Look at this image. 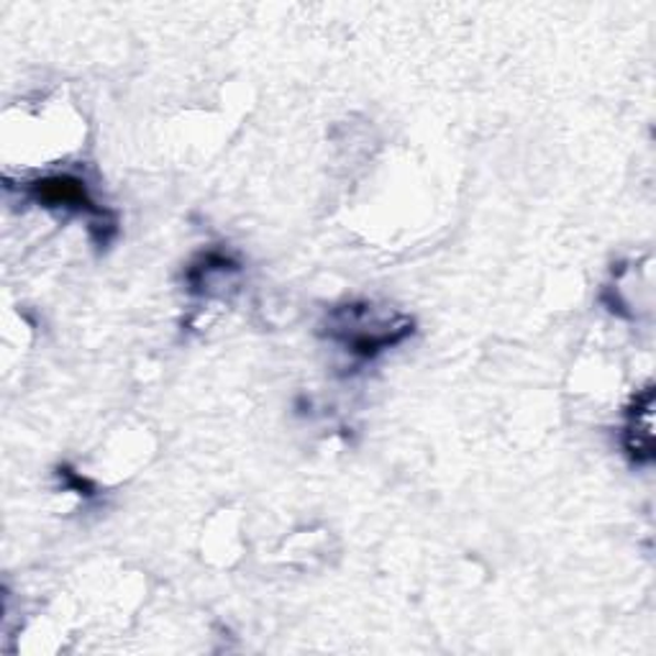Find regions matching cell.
<instances>
[{
    "instance_id": "obj_1",
    "label": "cell",
    "mask_w": 656,
    "mask_h": 656,
    "mask_svg": "<svg viewBox=\"0 0 656 656\" xmlns=\"http://www.w3.org/2000/svg\"><path fill=\"white\" fill-rule=\"evenodd\" d=\"M626 451L636 464H649L654 459V387H644L636 393L634 405L628 411L626 434Z\"/></svg>"
},
{
    "instance_id": "obj_2",
    "label": "cell",
    "mask_w": 656,
    "mask_h": 656,
    "mask_svg": "<svg viewBox=\"0 0 656 656\" xmlns=\"http://www.w3.org/2000/svg\"><path fill=\"white\" fill-rule=\"evenodd\" d=\"M39 200L54 203V206H75L85 210L92 208L83 183H77L73 177H54L39 183Z\"/></svg>"
}]
</instances>
